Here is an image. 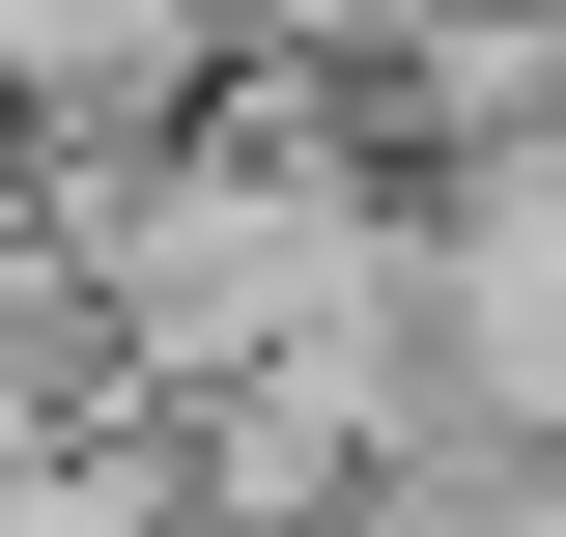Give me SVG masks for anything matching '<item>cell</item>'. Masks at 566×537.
<instances>
[{
	"label": "cell",
	"mask_w": 566,
	"mask_h": 537,
	"mask_svg": "<svg viewBox=\"0 0 566 537\" xmlns=\"http://www.w3.org/2000/svg\"><path fill=\"white\" fill-rule=\"evenodd\" d=\"M255 57L227 0H0V141H142Z\"/></svg>",
	"instance_id": "1"
}]
</instances>
